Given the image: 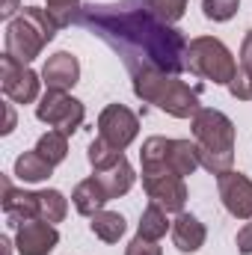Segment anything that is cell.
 Returning <instances> with one entry per match:
<instances>
[{
    "mask_svg": "<svg viewBox=\"0 0 252 255\" xmlns=\"http://www.w3.org/2000/svg\"><path fill=\"white\" fill-rule=\"evenodd\" d=\"M74 24L110 45L130 74L142 68H157L169 74L187 71V39L172 24L160 21L148 0L119 3H86L80 6Z\"/></svg>",
    "mask_w": 252,
    "mask_h": 255,
    "instance_id": "cell-1",
    "label": "cell"
},
{
    "mask_svg": "<svg viewBox=\"0 0 252 255\" xmlns=\"http://www.w3.org/2000/svg\"><path fill=\"white\" fill-rule=\"evenodd\" d=\"M133 83V95L175 119H193L202 104H199V86L184 83L178 74L169 71H157V68H142L136 74H130Z\"/></svg>",
    "mask_w": 252,
    "mask_h": 255,
    "instance_id": "cell-2",
    "label": "cell"
},
{
    "mask_svg": "<svg viewBox=\"0 0 252 255\" xmlns=\"http://www.w3.org/2000/svg\"><path fill=\"white\" fill-rule=\"evenodd\" d=\"M193 139L199 145V160L211 175L235 169V122L211 107H202L193 119Z\"/></svg>",
    "mask_w": 252,
    "mask_h": 255,
    "instance_id": "cell-3",
    "label": "cell"
},
{
    "mask_svg": "<svg viewBox=\"0 0 252 255\" xmlns=\"http://www.w3.org/2000/svg\"><path fill=\"white\" fill-rule=\"evenodd\" d=\"M57 33H60V24L54 21V15L48 9L24 6L21 15H15L6 24V36H3L6 57H12L15 63H21V65H30Z\"/></svg>",
    "mask_w": 252,
    "mask_h": 255,
    "instance_id": "cell-4",
    "label": "cell"
},
{
    "mask_svg": "<svg viewBox=\"0 0 252 255\" xmlns=\"http://www.w3.org/2000/svg\"><path fill=\"white\" fill-rule=\"evenodd\" d=\"M187 71L208 80V83H214V86H229L235 71H238V63L220 39L196 36L187 45Z\"/></svg>",
    "mask_w": 252,
    "mask_h": 255,
    "instance_id": "cell-5",
    "label": "cell"
},
{
    "mask_svg": "<svg viewBox=\"0 0 252 255\" xmlns=\"http://www.w3.org/2000/svg\"><path fill=\"white\" fill-rule=\"evenodd\" d=\"M36 119L45 122L48 128H54V130H60V133H65V136H71L77 128L83 125L86 107H83V101L71 98L68 92L48 89L39 98V104H36Z\"/></svg>",
    "mask_w": 252,
    "mask_h": 255,
    "instance_id": "cell-6",
    "label": "cell"
},
{
    "mask_svg": "<svg viewBox=\"0 0 252 255\" xmlns=\"http://www.w3.org/2000/svg\"><path fill=\"white\" fill-rule=\"evenodd\" d=\"M0 86H3V95L12 104H33L39 98L42 74H36L30 65L15 63L12 57L3 54V60H0Z\"/></svg>",
    "mask_w": 252,
    "mask_h": 255,
    "instance_id": "cell-7",
    "label": "cell"
},
{
    "mask_svg": "<svg viewBox=\"0 0 252 255\" xmlns=\"http://www.w3.org/2000/svg\"><path fill=\"white\" fill-rule=\"evenodd\" d=\"M142 187H145V196L154 205H160L166 214H181L184 205H187V184L172 169L142 172Z\"/></svg>",
    "mask_w": 252,
    "mask_h": 255,
    "instance_id": "cell-8",
    "label": "cell"
},
{
    "mask_svg": "<svg viewBox=\"0 0 252 255\" xmlns=\"http://www.w3.org/2000/svg\"><path fill=\"white\" fill-rule=\"evenodd\" d=\"M139 133V119L133 110H127L125 104H107L98 116V136L107 139L113 148L125 151L127 145L136 139Z\"/></svg>",
    "mask_w": 252,
    "mask_h": 255,
    "instance_id": "cell-9",
    "label": "cell"
},
{
    "mask_svg": "<svg viewBox=\"0 0 252 255\" xmlns=\"http://www.w3.org/2000/svg\"><path fill=\"white\" fill-rule=\"evenodd\" d=\"M217 190H220V202L223 208L238 217V220H252V181L244 172H223L217 175Z\"/></svg>",
    "mask_w": 252,
    "mask_h": 255,
    "instance_id": "cell-10",
    "label": "cell"
},
{
    "mask_svg": "<svg viewBox=\"0 0 252 255\" xmlns=\"http://www.w3.org/2000/svg\"><path fill=\"white\" fill-rule=\"evenodd\" d=\"M57 244H60V232L45 220H27L15 226V250L21 255H51Z\"/></svg>",
    "mask_w": 252,
    "mask_h": 255,
    "instance_id": "cell-11",
    "label": "cell"
},
{
    "mask_svg": "<svg viewBox=\"0 0 252 255\" xmlns=\"http://www.w3.org/2000/svg\"><path fill=\"white\" fill-rule=\"evenodd\" d=\"M0 187H3V214L9 220V226L15 229L18 223H27V220H39V193H30V190H15L12 181L3 175L0 178Z\"/></svg>",
    "mask_w": 252,
    "mask_h": 255,
    "instance_id": "cell-12",
    "label": "cell"
},
{
    "mask_svg": "<svg viewBox=\"0 0 252 255\" xmlns=\"http://www.w3.org/2000/svg\"><path fill=\"white\" fill-rule=\"evenodd\" d=\"M77 80H80V63L68 51H57L54 57H48V63L42 65V83L48 89L68 92V89H74Z\"/></svg>",
    "mask_w": 252,
    "mask_h": 255,
    "instance_id": "cell-13",
    "label": "cell"
},
{
    "mask_svg": "<svg viewBox=\"0 0 252 255\" xmlns=\"http://www.w3.org/2000/svg\"><path fill=\"white\" fill-rule=\"evenodd\" d=\"M205 238H208V229L199 217L193 214H178L175 223H172V244L178 253H199L205 247Z\"/></svg>",
    "mask_w": 252,
    "mask_h": 255,
    "instance_id": "cell-14",
    "label": "cell"
},
{
    "mask_svg": "<svg viewBox=\"0 0 252 255\" xmlns=\"http://www.w3.org/2000/svg\"><path fill=\"white\" fill-rule=\"evenodd\" d=\"M71 202H74L77 214H83V217H92V214L104 211V205L110 202V196H107L104 184H101L95 175H89V178H83V181L74 187V193H71Z\"/></svg>",
    "mask_w": 252,
    "mask_h": 255,
    "instance_id": "cell-15",
    "label": "cell"
},
{
    "mask_svg": "<svg viewBox=\"0 0 252 255\" xmlns=\"http://www.w3.org/2000/svg\"><path fill=\"white\" fill-rule=\"evenodd\" d=\"M101 184H104V190L110 199H119V196H125L130 187H133V166L127 163L125 154H119V160L116 163H110L107 169H98V172H92Z\"/></svg>",
    "mask_w": 252,
    "mask_h": 255,
    "instance_id": "cell-16",
    "label": "cell"
},
{
    "mask_svg": "<svg viewBox=\"0 0 252 255\" xmlns=\"http://www.w3.org/2000/svg\"><path fill=\"white\" fill-rule=\"evenodd\" d=\"M166 163H169V169H172L175 175H181V178L193 175V172H196V169L202 166V160H199V145H196V139H193V142H190V139H169Z\"/></svg>",
    "mask_w": 252,
    "mask_h": 255,
    "instance_id": "cell-17",
    "label": "cell"
},
{
    "mask_svg": "<svg viewBox=\"0 0 252 255\" xmlns=\"http://www.w3.org/2000/svg\"><path fill=\"white\" fill-rule=\"evenodd\" d=\"M51 175H54V166H51L36 148L15 157V178H18V181H24V184H39V181H45V178H51Z\"/></svg>",
    "mask_w": 252,
    "mask_h": 255,
    "instance_id": "cell-18",
    "label": "cell"
},
{
    "mask_svg": "<svg viewBox=\"0 0 252 255\" xmlns=\"http://www.w3.org/2000/svg\"><path fill=\"white\" fill-rule=\"evenodd\" d=\"M125 229H127V223L119 211H98V214L89 217V232L98 241H104V244H119Z\"/></svg>",
    "mask_w": 252,
    "mask_h": 255,
    "instance_id": "cell-19",
    "label": "cell"
},
{
    "mask_svg": "<svg viewBox=\"0 0 252 255\" xmlns=\"http://www.w3.org/2000/svg\"><path fill=\"white\" fill-rule=\"evenodd\" d=\"M169 229H172V226H169V220H166V211H163L160 205L148 202V208H145V211H142V217H139L136 235H139V238H145V241H160Z\"/></svg>",
    "mask_w": 252,
    "mask_h": 255,
    "instance_id": "cell-20",
    "label": "cell"
},
{
    "mask_svg": "<svg viewBox=\"0 0 252 255\" xmlns=\"http://www.w3.org/2000/svg\"><path fill=\"white\" fill-rule=\"evenodd\" d=\"M36 151H39L51 166H60L65 157H68V136L60 133V130H48V133H42V136H39Z\"/></svg>",
    "mask_w": 252,
    "mask_h": 255,
    "instance_id": "cell-21",
    "label": "cell"
},
{
    "mask_svg": "<svg viewBox=\"0 0 252 255\" xmlns=\"http://www.w3.org/2000/svg\"><path fill=\"white\" fill-rule=\"evenodd\" d=\"M68 214V199L60 190H39V220L45 223H63Z\"/></svg>",
    "mask_w": 252,
    "mask_h": 255,
    "instance_id": "cell-22",
    "label": "cell"
},
{
    "mask_svg": "<svg viewBox=\"0 0 252 255\" xmlns=\"http://www.w3.org/2000/svg\"><path fill=\"white\" fill-rule=\"evenodd\" d=\"M119 148H113L107 139H101V136H95L92 142H89V148H86V157H89V163H92V169L98 172V169H107L110 163H116L119 160Z\"/></svg>",
    "mask_w": 252,
    "mask_h": 255,
    "instance_id": "cell-23",
    "label": "cell"
},
{
    "mask_svg": "<svg viewBox=\"0 0 252 255\" xmlns=\"http://www.w3.org/2000/svg\"><path fill=\"white\" fill-rule=\"evenodd\" d=\"M187 3L190 0H148V9H151L160 21L178 24V21L184 18V12H187Z\"/></svg>",
    "mask_w": 252,
    "mask_h": 255,
    "instance_id": "cell-24",
    "label": "cell"
},
{
    "mask_svg": "<svg viewBox=\"0 0 252 255\" xmlns=\"http://www.w3.org/2000/svg\"><path fill=\"white\" fill-rule=\"evenodd\" d=\"M241 9V0H202V12L208 21H232Z\"/></svg>",
    "mask_w": 252,
    "mask_h": 255,
    "instance_id": "cell-25",
    "label": "cell"
},
{
    "mask_svg": "<svg viewBox=\"0 0 252 255\" xmlns=\"http://www.w3.org/2000/svg\"><path fill=\"white\" fill-rule=\"evenodd\" d=\"M48 12L54 15V21L63 30L68 24H74V18L80 12V0H48Z\"/></svg>",
    "mask_w": 252,
    "mask_h": 255,
    "instance_id": "cell-26",
    "label": "cell"
},
{
    "mask_svg": "<svg viewBox=\"0 0 252 255\" xmlns=\"http://www.w3.org/2000/svg\"><path fill=\"white\" fill-rule=\"evenodd\" d=\"M229 92H232V98H238V101H252V71L250 68H238L235 71V77H232V83H229Z\"/></svg>",
    "mask_w": 252,
    "mask_h": 255,
    "instance_id": "cell-27",
    "label": "cell"
},
{
    "mask_svg": "<svg viewBox=\"0 0 252 255\" xmlns=\"http://www.w3.org/2000/svg\"><path fill=\"white\" fill-rule=\"evenodd\" d=\"M125 255H163V250L157 247V241H145V238H133L125 247Z\"/></svg>",
    "mask_w": 252,
    "mask_h": 255,
    "instance_id": "cell-28",
    "label": "cell"
},
{
    "mask_svg": "<svg viewBox=\"0 0 252 255\" xmlns=\"http://www.w3.org/2000/svg\"><path fill=\"white\" fill-rule=\"evenodd\" d=\"M238 253L241 255H252V223H247L241 232H238Z\"/></svg>",
    "mask_w": 252,
    "mask_h": 255,
    "instance_id": "cell-29",
    "label": "cell"
},
{
    "mask_svg": "<svg viewBox=\"0 0 252 255\" xmlns=\"http://www.w3.org/2000/svg\"><path fill=\"white\" fill-rule=\"evenodd\" d=\"M241 65L252 71V30H247V36H244V45H241Z\"/></svg>",
    "mask_w": 252,
    "mask_h": 255,
    "instance_id": "cell-30",
    "label": "cell"
},
{
    "mask_svg": "<svg viewBox=\"0 0 252 255\" xmlns=\"http://www.w3.org/2000/svg\"><path fill=\"white\" fill-rule=\"evenodd\" d=\"M18 9H21L18 0H3V3H0V18H3V21H12Z\"/></svg>",
    "mask_w": 252,
    "mask_h": 255,
    "instance_id": "cell-31",
    "label": "cell"
},
{
    "mask_svg": "<svg viewBox=\"0 0 252 255\" xmlns=\"http://www.w3.org/2000/svg\"><path fill=\"white\" fill-rule=\"evenodd\" d=\"M12 128H15V107L6 104V128H3V133H12Z\"/></svg>",
    "mask_w": 252,
    "mask_h": 255,
    "instance_id": "cell-32",
    "label": "cell"
},
{
    "mask_svg": "<svg viewBox=\"0 0 252 255\" xmlns=\"http://www.w3.org/2000/svg\"><path fill=\"white\" fill-rule=\"evenodd\" d=\"M0 247H3V255H12V250H9V238H0Z\"/></svg>",
    "mask_w": 252,
    "mask_h": 255,
    "instance_id": "cell-33",
    "label": "cell"
}]
</instances>
